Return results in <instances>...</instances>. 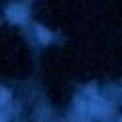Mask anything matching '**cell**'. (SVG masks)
Masks as SVG:
<instances>
[{
	"label": "cell",
	"instance_id": "3957f363",
	"mask_svg": "<svg viewBox=\"0 0 122 122\" xmlns=\"http://www.w3.org/2000/svg\"><path fill=\"white\" fill-rule=\"evenodd\" d=\"M37 33H39V39H43V43H47V41H49V33H47L45 29H41V26H39Z\"/></svg>",
	"mask_w": 122,
	"mask_h": 122
},
{
	"label": "cell",
	"instance_id": "7a4b0ae2",
	"mask_svg": "<svg viewBox=\"0 0 122 122\" xmlns=\"http://www.w3.org/2000/svg\"><path fill=\"white\" fill-rule=\"evenodd\" d=\"M8 96H10V94H8V90H4V87H0V106H2V104H4L6 100H8Z\"/></svg>",
	"mask_w": 122,
	"mask_h": 122
},
{
	"label": "cell",
	"instance_id": "6da1fadb",
	"mask_svg": "<svg viewBox=\"0 0 122 122\" xmlns=\"http://www.w3.org/2000/svg\"><path fill=\"white\" fill-rule=\"evenodd\" d=\"M8 16L12 18L14 22H18V20H22V18L26 16V12H25L22 8H18V6H14V8H10V10H8Z\"/></svg>",
	"mask_w": 122,
	"mask_h": 122
}]
</instances>
